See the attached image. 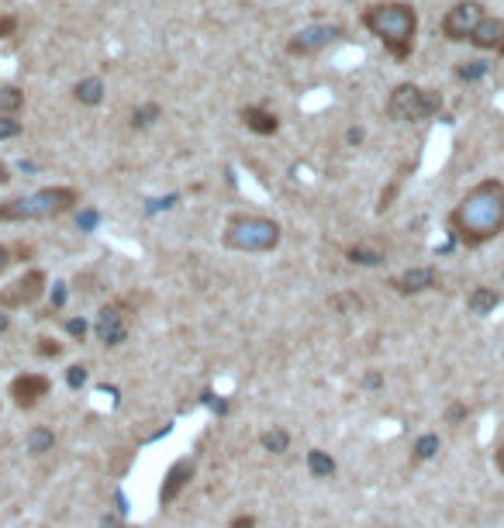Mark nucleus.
Wrapping results in <instances>:
<instances>
[{"label": "nucleus", "mask_w": 504, "mask_h": 528, "mask_svg": "<svg viewBox=\"0 0 504 528\" xmlns=\"http://www.w3.org/2000/svg\"><path fill=\"white\" fill-rule=\"evenodd\" d=\"M452 228L466 245H480L504 228V183L483 180L476 183L452 211Z\"/></svg>", "instance_id": "1"}, {"label": "nucleus", "mask_w": 504, "mask_h": 528, "mask_svg": "<svg viewBox=\"0 0 504 528\" xmlns=\"http://www.w3.org/2000/svg\"><path fill=\"white\" fill-rule=\"evenodd\" d=\"M363 25L397 56L404 59L411 52V42H414V28H418V18H414V8L411 4H397V0H387V4H373L363 11Z\"/></svg>", "instance_id": "2"}, {"label": "nucleus", "mask_w": 504, "mask_h": 528, "mask_svg": "<svg viewBox=\"0 0 504 528\" xmlns=\"http://www.w3.org/2000/svg\"><path fill=\"white\" fill-rule=\"evenodd\" d=\"M73 204H80V193L73 187H45L28 197H11L0 204V221H42V218H59Z\"/></svg>", "instance_id": "3"}, {"label": "nucleus", "mask_w": 504, "mask_h": 528, "mask_svg": "<svg viewBox=\"0 0 504 528\" xmlns=\"http://www.w3.org/2000/svg\"><path fill=\"white\" fill-rule=\"evenodd\" d=\"M221 238L235 252H273L280 245V224L263 214H235Z\"/></svg>", "instance_id": "4"}, {"label": "nucleus", "mask_w": 504, "mask_h": 528, "mask_svg": "<svg viewBox=\"0 0 504 528\" xmlns=\"http://www.w3.org/2000/svg\"><path fill=\"white\" fill-rule=\"evenodd\" d=\"M439 107H442V97L435 90H421L414 83L394 87L390 101H387V114L394 121H421V118H432Z\"/></svg>", "instance_id": "5"}, {"label": "nucleus", "mask_w": 504, "mask_h": 528, "mask_svg": "<svg viewBox=\"0 0 504 528\" xmlns=\"http://www.w3.org/2000/svg\"><path fill=\"white\" fill-rule=\"evenodd\" d=\"M45 284H49V277L42 270H28L25 277H18L14 284H8L4 291H0V308H8V311L32 308L45 294Z\"/></svg>", "instance_id": "6"}, {"label": "nucleus", "mask_w": 504, "mask_h": 528, "mask_svg": "<svg viewBox=\"0 0 504 528\" xmlns=\"http://www.w3.org/2000/svg\"><path fill=\"white\" fill-rule=\"evenodd\" d=\"M483 4H476V0H459V4L449 8V14L442 18V32L449 42H470L473 28L483 21Z\"/></svg>", "instance_id": "7"}, {"label": "nucleus", "mask_w": 504, "mask_h": 528, "mask_svg": "<svg viewBox=\"0 0 504 528\" xmlns=\"http://www.w3.org/2000/svg\"><path fill=\"white\" fill-rule=\"evenodd\" d=\"M94 332H97V342L114 349L128 339V311L125 304H104L97 311V321H94Z\"/></svg>", "instance_id": "8"}, {"label": "nucleus", "mask_w": 504, "mask_h": 528, "mask_svg": "<svg viewBox=\"0 0 504 528\" xmlns=\"http://www.w3.org/2000/svg\"><path fill=\"white\" fill-rule=\"evenodd\" d=\"M49 390H52V380H49L45 373H21V377L11 380V397H14V404L25 408V411L39 408L42 397H49Z\"/></svg>", "instance_id": "9"}, {"label": "nucleus", "mask_w": 504, "mask_h": 528, "mask_svg": "<svg viewBox=\"0 0 504 528\" xmlns=\"http://www.w3.org/2000/svg\"><path fill=\"white\" fill-rule=\"evenodd\" d=\"M342 32L335 28V25H308V28H301L294 39H291V52L294 56H315V52H322L328 42H335Z\"/></svg>", "instance_id": "10"}, {"label": "nucleus", "mask_w": 504, "mask_h": 528, "mask_svg": "<svg viewBox=\"0 0 504 528\" xmlns=\"http://www.w3.org/2000/svg\"><path fill=\"white\" fill-rule=\"evenodd\" d=\"M190 480H193V463H190V459H176V463L166 469V480H162V487H159V504L169 507V504L187 490Z\"/></svg>", "instance_id": "11"}, {"label": "nucleus", "mask_w": 504, "mask_h": 528, "mask_svg": "<svg viewBox=\"0 0 504 528\" xmlns=\"http://www.w3.org/2000/svg\"><path fill=\"white\" fill-rule=\"evenodd\" d=\"M390 287H394L397 294H421V291H432V287H435V270H432V266H414V270L394 277Z\"/></svg>", "instance_id": "12"}, {"label": "nucleus", "mask_w": 504, "mask_h": 528, "mask_svg": "<svg viewBox=\"0 0 504 528\" xmlns=\"http://www.w3.org/2000/svg\"><path fill=\"white\" fill-rule=\"evenodd\" d=\"M470 42H473L476 49H501V45H504V21H501V18H483V21L473 28Z\"/></svg>", "instance_id": "13"}, {"label": "nucleus", "mask_w": 504, "mask_h": 528, "mask_svg": "<svg viewBox=\"0 0 504 528\" xmlns=\"http://www.w3.org/2000/svg\"><path fill=\"white\" fill-rule=\"evenodd\" d=\"M238 118H242V125H245L249 131H256V135H273V131L280 128L277 114L266 111V107H242Z\"/></svg>", "instance_id": "14"}, {"label": "nucleus", "mask_w": 504, "mask_h": 528, "mask_svg": "<svg viewBox=\"0 0 504 528\" xmlns=\"http://www.w3.org/2000/svg\"><path fill=\"white\" fill-rule=\"evenodd\" d=\"M73 97H76L80 104H87V107H97V104L104 101V80H101V76H87V80H80L76 90H73Z\"/></svg>", "instance_id": "15"}, {"label": "nucleus", "mask_w": 504, "mask_h": 528, "mask_svg": "<svg viewBox=\"0 0 504 528\" xmlns=\"http://www.w3.org/2000/svg\"><path fill=\"white\" fill-rule=\"evenodd\" d=\"M52 449H56V432L45 428V425H35V428L28 432V452H32V456H45V452H52Z\"/></svg>", "instance_id": "16"}, {"label": "nucleus", "mask_w": 504, "mask_h": 528, "mask_svg": "<svg viewBox=\"0 0 504 528\" xmlns=\"http://www.w3.org/2000/svg\"><path fill=\"white\" fill-rule=\"evenodd\" d=\"M308 473L315 480H328V476H335V459L325 449H311L308 452Z\"/></svg>", "instance_id": "17"}, {"label": "nucleus", "mask_w": 504, "mask_h": 528, "mask_svg": "<svg viewBox=\"0 0 504 528\" xmlns=\"http://www.w3.org/2000/svg\"><path fill=\"white\" fill-rule=\"evenodd\" d=\"M260 445H263L266 452H273V456H284V452L291 449V432H287V428H266V432L260 435Z\"/></svg>", "instance_id": "18"}, {"label": "nucleus", "mask_w": 504, "mask_h": 528, "mask_svg": "<svg viewBox=\"0 0 504 528\" xmlns=\"http://www.w3.org/2000/svg\"><path fill=\"white\" fill-rule=\"evenodd\" d=\"M466 304H470V311H473V315H490V311L501 304V297H497L494 291L480 287V291H473V294H470V301H466Z\"/></svg>", "instance_id": "19"}, {"label": "nucleus", "mask_w": 504, "mask_h": 528, "mask_svg": "<svg viewBox=\"0 0 504 528\" xmlns=\"http://www.w3.org/2000/svg\"><path fill=\"white\" fill-rule=\"evenodd\" d=\"M25 107V94L18 87H0V114H18Z\"/></svg>", "instance_id": "20"}, {"label": "nucleus", "mask_w": 504, "mask_h": 528, "mask_svg": "<svg viewBox=\"0 0 504 528\" xmlns=\"http://www.w3.org/2000/svg\"><path fill=\"white\" fill-rule=\"evenodd\" d=\"M346 255H349V262H356V266H380V262H384V252L366 249V245H353Z\"/></svg>", "instance_id": "21"}, {"label": "nucleus", "mask_w": 504, "mask_h": 528, "mask_svg": "<svg viewBox=\"0 0 504 528\" xmlns=\"http://www.w3.org/2000/svg\"><path fill=\"white\" fill-rule=\"evenodd\" d=\"M483 73H487V63H480V59H473V63H459V66H456V76L466 80V83L480 80Z\"/></svg>", "instance_id": "22"}, {"label": "nucleus", "mask_w": 504, "mask_h": 528, "mask_svg": "<svg viewBox=\"0 0 504 528\" xmlns=\"http://www.w3.org/2000/svg\"><path fill=\"white\" fill-rule=\"evenodd\" d=\"M156 118H159V104H145L132 114V128H149Z\"/></svg>", "instance_id": "23"}, {"label": "nucleus", "mask_w": 504, "mask_h": 528, "mask_svg": "<svg viewBox=\"0 0 504 528\" xmlns=\"http://www.w3.org/2000/svg\"><path fill=\"white\" fill-rule=\"evenodd\" d=\"M439 452V435H421L414 442V459H432Z\"/></svg>", "instance_id": "24"}, {"label": "nucleus", "mask_w": 504, "mask_h": 528, "mask_svg": "<svg viewBox=\"0 0 504 528\" xmlns=\"http://www.w3.org/2000/svg\"><path fill=\"white\" fill-rule=\"evenodd\" d=\"M21 135V121L14 114H0V138H18Z\"/></svg>", "instance_id": "25"}, {"label": "nucleus", "mask_w": 504, "mask_h": 528, "mask_svg": "<svg viewBox=\"0 0 504 528\" xmlns=\"http://www.w3.org/2000/svg\"><path fill=\"white\" fill-rule=\"evenodd\" d=\"M66 383H70L73 390H80V387L87 383V366H80V363L70 366V370H66Z\"/></svg>", "instance_id": "26"}, {"label": "nucleus", "mask_w": 504, "mask_h": 528, "mask_svg": "<svg viewBox=\"0 0 504 528\" xmlns=\"http://www.w3.org/2000/svg\"><path fill=\"white\" fill-rule=\"evenodd\" d=\"M66 332H70L73 339L83 342V335H87V321H83V318H70V321H66Z\"/></svg>", "instance_id": "27"}, {"label": "nucleus", "mask_w": 504, "mask_h": 528, "mask_svg": "<svg viewBox=\"0 0 504 528\" xmlns=\"http://www.w3.org/2000/svg\"><path fill=\"white\" fill-rule=\"evenodd\" d=\"M39 352H42V356H52V359H56V356L63 352V346H59L56 339H39Z\"/></svg>", "instance_id": "28"}, {"label": "nucleus", "mask_w": 504, "mask_h": 528, "mask_svg": "<svg viewBox=\"0 0 504 528\" xmlns=\"http://www.w3.org/2000/svg\"><path fill=\"white\" fill-rule=\"evenodd\" d=\"M228 528H256V518H252V514H238V518L228 521Z\"/></svg>", "instance_id": "29"}, {"label": "nucleus", "mask_w": 504, "mask_h": 528, "mask_svg": "<svg viewBox=\"0 0 504 528\" xmlns=\"http://www.w3.org/2000/svg\"><path fill=\"white\" fill-rule=\"evenodd\" d=\"M14 28H18V21H14L11 14H0V39H8Z\"/></svg>", "instance_id": "30"}, {"label": "nucleus", "mask_w": 504, "mask_h": 528, "mask_svg": "<svg viewBox=\"0 0 504 528\" xmlns=\"http://www.w3.org/2000/svg\"><path fill=\"white\" fill-rule=\"evenodd\" d=\"M8 266H11V249H8V245H0V273H4Z\"/></svg>", "instance_id": "31"}, {"label": "nucleus", "mask_w": 504, "mask_h": 528, "mask_svg": "<svg viewBox=\"0 0 504 528\" xmlns=\"http://www.w3.org/2000/svg\"><path fill=\"white\" fill-rule=\"evenodd\" d=\"M94 221H97L94 211H83V214H80V228H94Z\"/></svg>", "instance_id": "32"}, {"label": "nucleus", "mask_w": 504, "mask_h": 528, "mask_svg": "<svg viewBox=\"0 0 504 528\" xmlns=\"http://www.w3.org/2000/svg\"><path fill=\"white\" fill-rule=\"evenodd\" d=\"M63 301H66V291H63V284H56V297H52V308L59 311V308H63Z\"/></svg>", "instance_id": "33"}, {"label": "nucleus", "mask_w": 504, "mask_h": 528, "mask_svg": "<svg viewBox=\"0 0 504 528\" xmlns=\"http://www.w3.org/2000/svg\"><path fill=\"white\" fill-rule=\"evenodd\" d=\"M11 328V315H8V308H0V335H4Z\"/></svg>", "instance_id": "34"}, {"label": "nucleus", "mask_w": 504, "mask_h": 528, "mask_svg": "<svg viewBox=\"0 0 504 528\" xmlns=\"http://www.w3.org/2000/svg\"><path fill=\"white\" fill-rule=\"evenodd\" d=\"M8 180H11V169H8V166H4V162H0V187H4V183H8Z\"/></svg>", "instance_id": "35"}, {"label": "nucleus", "mask_w": 504, "mask_h": 528, "mask_svg": "<svg viewBox=\"0 0 504 528\" xmlns=\"http://www.w3.org/2000/svg\"><path fill=\"white\" fill-rule=\"evenodd\" d=\"M349 142H353V145H359V142H363V131H359V128H353V131H349Z\"/></svg>", "instance_id": "36"}, {"label": "nucleus", "mask_w": 504, "mask_h": 528, "mask_svg": "<svg viewBox=\"0 0 504 528\" xmlns=\"http://www.w3.org/2000/svg\"><path fill=\"white\" fill-rule=\"evenodd\" d=\"M380 383H384L380 373H370V377H366V387H380Z\"/></svg>", "instance_id": "37"}, {"label": "nucleus", "mask_w": 504, "mask_h": 528, "mask_svg": "<svg viewBox=\"0 0 504 528\" xmlns=\"http://www.w3.org/2000/svg\"><path fill=\"white\" fill-rule=\"evenodd\" d=\"M497 469H501V473H504V445H501V449H497Z\"/></svg>", "instance_id": "38"}, {"label": "nucleus", "mask_w": 504, "mask_h": 528, "mask_svg": "<svg viewBox=\"0 0 504 528\" xmlns=\"http://www.w3.org/2000/svg\"><path fill=\"white\" fill-rule=\"evenodd\" d=\"M501 52H504V45H501Z\"/></svg>", "instance_id": "39"}]
</instances>
